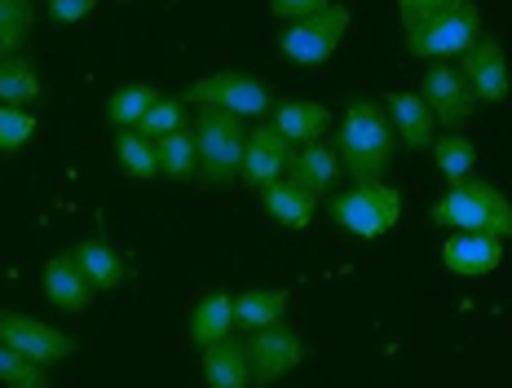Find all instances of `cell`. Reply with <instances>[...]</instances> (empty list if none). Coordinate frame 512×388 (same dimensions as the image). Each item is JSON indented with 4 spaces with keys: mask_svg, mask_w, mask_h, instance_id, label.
<instances>
[{
    "mask_svg": "<svg viewBox=\"0 0 512 388\" xmlns=\"http://www.w3.org/2000/svg\"><path fill=\"white\" fill-rule=\"evenodd\" d=\"M340 172H345V164H340L336 150H327L323 142H309L292 155V164H287V177L296 181V186H305L309 194H327L340 181Z\"/></svg>",
    "mask_w": 512,
    "mask_h": 388,
    "instance_id": "18",
    "label": "cell"
},
{
    "mask_svg": "<svg viewBox=\"0 0 512 388\" xmlns=\"http://www.w3.org/2000/svg\"><path fill=\"white\" fill-rule=\"evenodd\" d=\"M248 358H252V384L256 388H270L279 384L283 375H292L296 366L305 362V340L296 336L292 327H265V331H252L248 340Z\"/></svg>",
    "mask_w": 512,
    "mask_h": 388,
    "instance_id": "10",
    "label": "cell"
},
{
    "mask_svg": "<svg viewBox=\"0 0 512 388\" xmlns=\"http://www.w3.org/2000/svg\"><path fill=\"white\" fill-rule=\"evenodd\" d=\"M76 261L84 269V278L93 283V291H115L124 283V261H120V252H115L111 243H102V239H84L76 247Z\"/></svg>",
    "mask_w": 512,
    "mask_h": 388,
    "instance_id": "23",
    "label": "cell"
},
{
    "mask_svg": "<svg viewBox=\"0 0 512 388\" xmlns=\"http://www.w3.org/2000/svg\"><path fill=\"white\" fill-rule=\"evenodd\" d=\"M40 287L62 314H84L93 305V283L84 278V269L76 261V252H58L40 274Z\"/></svg>",
    "mask_w": 512,
    "mask_h": 388,
    "instance_id": "14",
    "label": "cell"
},
{
    "mask_svg": "<svg viewBox=\"0 0 512 388\" xmlns=\"http://www.w3.org/2000/svg\"><path fill=\"white\" fill-rule=\"evenodd\" d=\"M204 384L208 388H252L248 340H217L204 349Z\"/></svg>",
    "mask_w": 512,
    "mask_h": 388,
    "instance_id": "16",
    "label": "cell"
},
{
    "mask_svg": "<svg viewBox=\"0 0 512 388\" xmlns=\"http://www.w3.org/2000/svg\"><path fill=\"white\" fill-rule=\"evenodd\" d=\"M190 133H195V146H199V177L208 186L239 181L243 150H248V124L239 115L217 111V106H199V115L190 120Z\"/></svg>",
    "mask_w": 512,
    "mask_h": 388,
    "instance_id": "4",
    "label": "cell"
},
{
    "mask_svg": "<svg viewBox=\"0 0 512 388\" xmlns=\"http://www.w3.org/2000/svg\"><path fill=\"white\" fill-rule=\"evenodd\" d=\"M433 221L455 234H495L504 243L512 239V203L490 181H455L433 203Z\"/></svg>",
    "mask_w": 512,
    "mask_h": 388,
    "instance_id": "3",
    "label": "cell"
},
{
    "mask_svg": "<svg viewBox=\"0 0 512 388\" xmlns=\"http://www.w3.org/2000/svg\"><path fill=\"white\" fill-rule=\"evenodd\" d=\"M0 344L27 353V358L40 366H58L76 353V340H71L67 331L49 327V322H40L31 314H14V309H0Z\"/></svg>",
    "mask_w": 512,
    "mask_h": 388,
    "instance_id": "8",
    "label": "cell"
},
{
    "mask_svg": "<svg viewBox=\"0 0 512 388\" xmlns=\"http://www.w3.org/2000/svg\"><path fill=\"white\" fill-rule=\"evenodd\" d=\"M93 5H98V0H45L49 18L58 27H71V23H80V18H89Z\"/></svg>",
    "mask_w": 512,
    "mask_h": 388,
    "instance_id": "32",
    "label": "cell"
},
{
    "mask_svg": "<svg viewBox=\"0 0 512 388\" xmlns=\"http://www.w3.org/2000/svg\"><path fill=\"white\" fill-rule=\"evenodd\" d=\"M31 27H36V0H0V58L23 53Z\"/></svg>",
    "mask_w": 512,
    "mask_h": 388,
    "instance_id": "28",
    "label": "cell"
},
{
    "mask_svg": "<svg viewBox=\"0 0 512 388\" xmlns=\"http://www.w3.org/2000/svg\"><path fill=\"white\" fill-rule=\"evenodd\" d=\"M323 5H332V0H270V14L283 18V23H296V18L314 14V9H323Z\"/></svg>",
    "mask_w": 512,
    "mask_h": 388,
    "instance_id": "33",
    "label": "cell"
},
{
    "mask_svg": "<svg viewBox=\"0 0 512 388\" xmlns=\"http://www.w3.org/2000/svg\"><path fill=\"white\" fill-rule=\"evenodd\" d=\"M327 124H332V115H327V106L323 102H309V97H292V102H283V106H274V128L287 137V142H318V137L327 133Z\"/></svg>",
    "mask_w": 512,
    "mask_h": 388,
    "instance_id": "20",
    "label": "cell"
},
{
    "mask_svg": "<svg viewBox=\"0 0 512 388\" xmlns=\"http://www.w3.org/2000/svg\"><path fill=\"white\" fill-rule=\"evenodd\" d=\"M186 102L195 106H217V111H230L239 120H261L270 111V89L265 80H256L248 71H217V75H204L186 89Z\"/></svg>",
    "mask_w": 512,
    "mask_h": 388,
    "instance_id": "7",
    "label": "cell"
},
{
    "mask_svg": "<svg viewBox=\"0 0 512 388\" xmlns=\"http://www.w3.org/2000/svg\"><path fill=\"white\" fill-rule=\"evenodd\" d=\"M181 128H190L186 124V102H181V97H164V93H159L155 106L142 115V124H137V133H146L151 142H159V137L181 133Z\"/></svg>",
    "mask_w": 512,
    "mask_h": 388,
    "instance_id": "30",
    "label": "cell"
},
{
    "mask_svg": "<svg viewBox=\"0 0 512 388\" xmlns=\"http://www.w3.org/2000/svg\"><path fill=\"white\" fill-rule=\"evenodd\" d=\"M0 384H9V388H53L49 366L31 362L27 353L9 349V344H0Z\"/></svg>",
    "mask_w": 512,
    "mask_h": 388,
    "instance_id": "29",
    "label": "cell"
},
{
    "mask_svg": "<svg viewBox=\"0 0 512 388\" xmlns=\"http://www.w3.org/2000/svg\"><path fill=\"white\" fill-rule=\"evenodd\" d=\"M402 14H411V9H433V5H446V0H398Z\"/></svg>",
    "mask_w": 512,
    "mask_h": 388,
    "instance_id": "34",
    "label": "cell"
},
{
    "mask_svg": "<svg viewBox=\"0 0 512 388\" xmlns=\"http://www.w3.org/2000/svg\"><path fill=\"white\" fill-rule=\"evenodd\" d=\"M504 261V239L495 234H451L442 243V265L460 278H486Z\"/></svg>",
    "mask_w": 512,
    "mask_h": 388,
    "instance_id": "13",
    "label": "cell"
},
{
    "mask_svg": "<svg viewBox=\"0 0 512 388\" xmlns=\"http://www.w3.org/2000/svg\"><path fill=\"white\" fill-rule=\"evenodd\" d=\"M473 164H477V146L468 142L464 133H442L433 142V168L442 172L451 186H455V181H468Z\"/></svg>",
    "mask_w": 512,
    "mask_h": 388,
    "instance_id": "25",
    "label": "cell"
},
{
    "mask_svg": "<svg viewBox=\"0 0 512 388\" xmlns=\"http://www.w3.org/2000/svg\"><path fill=\"white\" fill-rule=\"evenodd\" d=\"M283 314H287V291L252 287V291H243V296H234V327L239 331L279 327Z\"/></svg>",
    "mask_w": 512,
    "mask_h": 388,
    "instance_id": "21",
    "label": "cell"
},
{
    "mask_svg": "<svg viewBox=\"0 0 512 388\" xmlns=\"http://www.w3.org/2000/svg\"><path fill=\"white\" fill-rule=\"evenodd\" d=\"M402 217V190L384 181H354L332 199V221L354 239H380Z\"/></svg>",
    "mask_w": 512,
    "mask_h": 388,
    "instance_id": "5",
    "label": "cell"
},
{
    "mask_svg": "<svg viewBox=\"0 0 512 388\" xmlns=\"http://www.w3.org/2000/svg\"><path fill=\"white\" fill-rule=\"evenodd\" d=\"M36 137V115L23 106H0V155H14Z\"/></svg>",
    "mask_w": 512,
    "mask_h": 388,
    "instance_id": "31",
    "label": "cell"
},
{
    "mask_svg": "<svg viewBox=\"0 0 512 388\" xmlns=\"http://www.w3.org/2000/svg\"><path fill=\"white\" fill-rule=\"evenodd\" d=\"M345 31H349V5L332 0V5H323V9H314V14L296 18V23H283L279 53L287 62H296V67H323V62L340 49Z\"/></svg>",
    "mask_w": 512,
    "mask_h": 388,
    "instance_id": "6",
    "label": "cell"
},
{
    "mask_svg": "<svg viewBox=\"0 0 512 388\" xmlns=\"http://www.w3.org/2000/svg\"><path fill=\"white\" fill-rule=\"evenodd\" d=\"M384 111H389V124H393V137H398L407 150L424 155L433 150V111L420 93H389L384 97Z\"/></svg>",
    "mask_w": 512,
    "mask_h": 388,
    "instance_id": "15",
    "label": "cell"
},
{
    "mask_svg": "<svg viewBox=\"0 0 512 388\" xmlns=\"http://www.w3.org/2000/svg\"><path fill=\"white\" fill-rule=\"evenodd\" d=\"M393 150H398V137H393L389 111L380 102H371V97H354L336 128V155L345 172L354 181H384V172L393 164Z\"/></svg>",
    "mask_w": 512,
    "mask_h": 388,
    "instance_id": "1",
    "label": "cell"
},
{
    "mask_svg": "<svg viewBox=\"0 0 512 388\" xmlns=\"http://www.w3.org/2000/svg\"><path fill=\"white\" fill-rule=\"evenodd\" d=\"M155 150H159V172H168V177L186 181L199 172V146H195V133H190V128L159 137Z\"/></svg>",
    "mask_w": 512,
    "mask_h": 388,
    "instance_id": "26",
    "label": "cell"
},
{
    "mask_svg": "<svg viewBox=\"0 0 512 388\" xmlns=\"http://www.w3.org/2000/svg\"><path fill=\"white\" fill-rule=\"evenodd\" d=\"M40 93H45V84H40L36 62L27 53H5L0 58V106H23L27 111Z\"/></svg>",
    "mask_w": 512,
    "mask_h": 388,
    "instance_id": "22",
    "label": "cell"
},
{
    "mask_svg": "<svg viewBox=\"0 0 512 388\" xmlns=\"http://www.w3.org/2000/svg\"><path fill=\"white\" fill-rule=\"evenodd\" d=\"M292 142L279 133L274 124H256L248 128V150H243V168L239 177L248 181V186H270V181L287 177V164H292Z\"/></svg>",
    "mask_w": 512,
    "mask_h": 388,
    "instance_id": "12",
    "label": "cell"
},
{
    "mask_svg": "<svg viewBox=\"0 0 512 388\" xmlns=\"http://www.w3.org/2000/svg\"><path fill=\"white\" fill-rule=\"evenodd\" d=\"M230 331H234V296L230 291H208V296H199V305L190 309V327H186L190 344L208 349V344L226 340Z\"/></svg>",
    "mask_w": 512,
    "mask_h": 388,
    "instance_id": "19",
    "label": "cell"
},
{
    "mask_svg": "<svg viewBox=\"0 0 512 388\" xmlns=\"http://www.w3.org/2000/svg\"><path fill=\"white\" fill-rule=\"evenodd\" d=\"M420 97L429 102V111H433V120H442V124H464L468 115H473V106H477V97L473 89H468V80L460 75V67H451V62H433L429 71H424V84H420Z\"/></svg>",
    "mask_w": 512,
    "mask_h": 388,
    "instance_id": "11",
    "label": "cell"
},
{
    "mask_svg": "<svg viewBox=\"0 0 512 388\" xmlns=\"http://www.w3.org/2000/svg\"><path fill=\"white\" fill-rule=\"evenodd\" d=\"M460 75L468 80L477 102H508L512 97V71H508V53L499 40L490 36H477L473 45L460 53Z\"/></svg>",
    "mask_w": 512,
    "mask_h": 388,
    "instance_id": "9",
    "label": "cell"
},
{
    "mask_svg": "<svg viewBox=\"0 0 512 388\" xmlns=\"http://www.w3.org/2000/svg\"><path fill=\"white\" fill-rule=\"evenodd\" d=\"M155 97H159L155 84H124V89H115L111 102H106V120L115 128H137L142 115L155 106Z\"/></svg>",
    "mask_w": 512,
    "mask_h": 388,
    "instance_id": "27",
    "label": "cell"
},
{
    "mask_svg": "<svg viewBox=\"0 0 512 388\" xmlns=\"http://www.w3.org/2000/svg\"><path fill=\"white\" fill-rule=\"evenodd\" d=\"M402 31H407V49L415 58L451 62L482 36V9L473 0H446V5L433 9H411V14H402Z\"/></svg>",
    "mask_w": 512,
    "mask_h": 388,
    "instance_id": "2",
    "label": "cell"
},
{
    "mask_svg": "<svg viewBox=\"0 0 512 388\" xmlns=\"http://www.w3.org/2000/svg\"><path fill=\"white\" fill-rule=\"evenodd\" d=\"M261 203H265V212H270L274 221L287 225V230H305V225L314 221L318 194H309L305 186H296L292 177H279V181H270V186L261 190Z\"/></svg>",
    "mask_w": 512,
    "mask_h": 388,
    "instance_id": "17",
    "label": "cell"
},
{
    "mask_svg": "<svg viewBox=\"0 0 512 388\" xmlns=\"http://www.w3.org/2000/svg\"><path fill=\"white\" fill-rule=\"evenodd\" d=\"M115 159H120L124 177H133V181L159 177V150L151 137L137 133V128H120V137H115Z\"/></svg>",
    "mask_w": 512,
    "mask_h": 388,
    "instance_id": "24",
    "label": "cell"
}]
</instances>
